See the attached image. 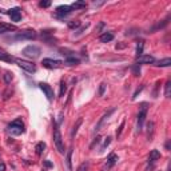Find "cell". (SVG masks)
I'll list each match as a JSON object with an SVG mask.
<instances>
[{
  "label": "cell",
  "mask_w": 171,
  "mask_h": 171,
  "mask_svg": "<svg viewBox=\"0 0 171 171\" xmlns=\"http://www.w3.org/2000/svg\"><path fill=\"white\" fill-rule=\"evenodd\" d=\"M39 87H40V90L46 94V96H47L48 100H52V99H54V90H52L51 86H48L47 83H40Z\"/></svg>",
  "instance_id": "cell-9"
},
{
  "label": "cell",
  "mask_w": 171,
  "mask_h": 171,
  "mask_svg": "<svg viewBox=\"0 0 171 171\" xmlns=\"http://www.w3.org/2000/svg\"><path fill=\"white\" fill-rule=\"evenodd\" d=\"M79 25H80V22H79V20H72V22H70V23H68V27H70L71 29L78 28Z\"/></svg>",
  "instance_id": "cell-27"
},
{
  "label": "cell",
  "mask_w": 171,
  "mask_h": 171,
  "mask_svg": "<svg viewBox=\"0 0 171 171\" xmlns=\"http://www.w3.org/2000/svg\"><path fill=\"white\" fill-rule=\"evenodd\" d=\"M8 132L11 135H20L24 132V123L22 122V119H16L8 126Z\"/></svg>",
  "instance_id": "cell-1"
},
{
  "label": "cell",
  "mask_w": 171,
  "mask_h": 171,
  "mask_svg": "<svg viewBox=\"0 0 171 171\" xmlns=\"http://www.w3.org/2000/svg\"><path fill=\"white\" fill-rule=\"evenodd\" d=\"M146 116H147V107H146V104H143L139 111V114H138V132L142 131L144 121H146Z\"/></svg>",
  "instance_id": "cell-6"
},
{
  "label": "cell",
  "mask_w": 171,
  "mask_h": 171,
  "mask_svg": "<svg viewBox=\"0 0 171 171\" xmlns=\"http://www.w3.org/2000/svg\"><path fill=\"white\" fill-rule=\"evenodd\" d=\"M0 171H6V165L4 163H0Z\"/></svg>",
  "instance_id": "cell-39"
},
{
  "label": "cell",
  "mask_w": 171,
  "mask_h": 171,
  "mask_svg": "<svg viewBox=\"0 0 171 171\" xmlns=\"http://www.w3.org/2000/svg\"><path fill=\"white\" fill-rule=\"evenodd\" d=\"M41 64H43V67H46V68H59V67L62 66V62L60 60H56V59H43V62H41Z\"/></svg>",
  "instance_id": "cell-8"
},
{
  "label": "cell",
  "mask_w": 171,
  "mask_h": 171,
  "mask_svg": "<svg viewBox=\"0 0 171 171\" xmlns=\"http://www.w3.org/2000/svg\"><path fill=\"white\" fill-rule=\"evenodd\" d=\"M83 123V119L82 118H79L78 121H76V123L74 124V127H72V131H71V138H74V136L76 135V132H78V130H79V127H80V124Z\"/></svg>",
  "instance_id": "cell-18"
},
{
  "label": "cell",
  "mask_w": 171,
  "mask_h": 171,
  "mask_svg": "<svg viewBox=\"0 0 171 171\" xmlns=\"http://www.w3.org/2000/svg\"><path fill=\"white\" fill-rule=\"evenodd\" d=\"M143 48H144V41L143 40H139L138 41V44H136V57H139L143 55Z\"/></svg>",
  "instance_id": "cell-17"
},
{
  "label": "cell",
  "mask_w": 171,
  "mask_h": 171,
  "mask_svg": "<svg viewBox=\"0 0 171 171\" xmlns=\"http://www.w3.org/2000/svg\"><path fill=\"white\" fill-rule=\"evenodd\" d=\"M123 127H124V121L121 123V126H119V128H118V131H116V136H121V134H122V131H123Z\"/></svg>",
  "instance_id": "cell-34"
},
{
  "label": "cell",
  "mask_w": 171,
  "mask_h": 171,
  "mask_svg": "<svg viewBox=\"0 0 171 171\" xmlns=\"http://www.w3.org/2000/svg\"><path fill=\"white\" fill-rule=\"evenodd\" d=\"M156 66L158 67H168V66H171V59L170 57H165V59L159 60L158 63H156Z\"/></svg>",
  "instance_id": "cell-19"
},
{
  "label": "cell",
  "mask_w": 171,
  "mask_h": 171,
  "mask_svg": "<svg viewBox=\"0 0 171 171\" xmlns=\"http://www.w3.org/2000/svg\"><path fill=\"white\" fill-rule=\"evenodd\" d=\"M44 166H46V167H52V163H51V162H48V160H44Z\"/></svg>",
  "instance_id": "cell-38"
},
{
  "label": "cell",
  "mask_w": 171,
  "mask_h": 171,
  "mask_svg": "<svg viewBox=\"0 0 171 171\" xmlns=\"http://www.w3.org/2000/svg\"><path fill=\"white\" fill-rule=\"evenodd\" d=\"M114 111H115V108H111V110H110V111H107V112H106V114H104V115H103V116H102V118H100V121H99V123H98V124H96V127H95V132H96V131H99V130H100V127H102V124L104 123V121H106V119H107V118H108V116H110V115H111V114H112V112H114Z\"/></svg>",
  "instance_id": "cell-12"
},
{
  "label": "cell",
  "mask_w": 171,
  "mask_h": 171,
  "mask_svg": "<svg viewBox=\"0 0 171 171\" xmlns=\"http://www.w3.org/2000/svg\"><path fill=\"white\" fill-rule=\"evenodd\" d=\"M0 60H6V62H12L13 57L8 56L7 54H0Z\"/></svg>",
  "instance_id": "cell-30"
},
{
  "label": "cell",
  "mask_w": 171,
  "mask_h": 171,
  "mask_svg": "<svg viewBox=\"0 0 171 171\" xmlns=\"http://www.w3.org/2000/svg\"><path fill=\"white\" fill-rule=\"evenodd\" d=\"M110 143H111V138H110V136H108L107 139L104 140V144H103V149H104V147H107L108 144H110Z\"/></svg>",
  "instance_id": "cell-36"
},
{
  "label": "cell",
  "mask_w": 171,
  "mask_h": 171,
  "mask_svg": "<svg viewBox=\"0 0 171 171\" xmlns=\"http://www.w3.org/2000/svg\"><path fill=\"white\" fill-rule=\"evenodd\" d=\"M67 91V84L64 82H60V91H59V96H64Z\"/></svg>",
  "instance_id": "cell-25"
},
{
  "label": "cell",
  "mask_w": 171,
  "mask_h": 171,
  "mask_svg": "<svg viewBox=\"0 0 171 171\" xmlns=\"http://www.w3.org/2000/svg\"><path fill=\"white\" fill-rule=\"evenodd\" d=\"M71 12H72V8H71V6H59L56 8L55 16H56V18H64V16L70 15Z\"/></svg>",
  "instance_id": "cell-7"
},
{
  "label": "cell",
  "mask_w": 171,
  "mask_h": 171,
  "mask_svg": "<svg viewBox=\"0 0 171 171\" xmlns=\"http://www.w3.org/2000/svg\"><path fill=\"white\" fill-rule=\"evenodd\" d=\"M104 90H106V84L104 83H102L100 84V87H99V96H103V94H104Z\"/></svg>",
  "instance_id": "cell-32"
},
{
  "label": "cell",
  "mask_w": 171,
  "mask_h": 171,
  "mask_svg": "<svg viewBox=\"0 0 171 171\" xmlns=\"http://www.w3.org/2000/svg\"><path fill=\"white\" fill-rule=\"evenodd\" d=\"M114 39V35L111 34V32H104V34H102L100 38H99V40L102 41V43H108V41H111Z\"/></svg>",
  "instance_id": "cell-15"
},
{
  "label": "cell",
  "mask_w": 171,
  "mask_h": 171,
  "mask_svg": "<svg viewBox=\"0 0 171 171\" xmlns=\"http://www.w3.org/2000/svg\"><path fill=\"white\" fill-rule=\"evenodd\" d=\"M132 71H134V74H135L136 76L139 75V74H140V68H139V64H135V66L132 67Z\"/></svg>",
  "instance_id": "cell-33"
},
{
  "label": "cell",
  "mask_w": 171,
  "mask_h": 171,
  "mask_svg": "<svg viewBox=\"0 0 171 171\" xmlns=\"http://www.w3.org/2000/svg\"><path fill=\"white\" fill-rule=\"evenodd\" d=\"M159 158H160V152H159L158 150H152V151L150 152V156H149V160L150 162H152V163H154V162L158 160Z\"/></svg>",
  "instance_id": "cell-16"
},
{
  "label": "cell",
  "mask_w": 171,
  "mask_h": 171,
  "mask_svg": "<svg viewBox=\"0 0 171 171\" xmlns=\"http://www.w3.org/2000/svg\"><path fill=\"white\" fill-rule=\"evenodd\" d=\"M88 163H87V162H84V163H82V165L79 166V167H78V170L76 171H88Z\"/></svg>",
  "instance_id": "cell-29"
},
{
  "label": "cell",
  "mask_w": 171,
  "mask_h": 171,
  "mask_svg": "<svg viewBox=\"0 0 171 171\" xmlns=\"http://www.w3.org/2000/svg\"><path fill=\"white\" fill-rule=\"evenodd\" d=\"M35 38H36L35 31H23V32H19L16 36L11 38V40H32Z\"/></svg>",
  "instance_id": "cell-5"
},
{
  "label": "cell",
  "mask_w": 171,
  "mask_h": 171,
  "mask_svg": "<svg viewBox=\"0 0 171 171\" xmlns=\"http://www.w3.org/2000/svg\"><path fill=\"white\" fill-rule=\"evenodd\" d=\"M80 60L76 59V57H67L66 59V64H68V66H78Z\"/></svg>",
  "instance_id": "cell-22"
},
{
  "label": "cell",
  "mask_w": 171,
  "mask_h": 171,
  "mask_svg": "<svg viewBox=\"0 0 171 171\" xmlns=\"http://www.w3.org/2000/svg\"><path fill=\"white\" fill-rule=\"evenodd\" d=\"M142 90H143V86H142V87H139V88H138V90H136V92H135V94H134L132 99H135V98H136V95H138V94H139V92L142 91Z\"/></svg>",
  "instance_id": "cell-37"
},
{
  "label": "cell",
  "mask_w": 171,
  "mask_h": 171,
  "mask_svg": "<svg viewBox=\"0 0 171 171\" xmlns=\"http://www.w3.org/2000/svg\"><path fill=\"white\" fill-rule=\"evenodd\" d=\"M170 95H171V80H167V83L165 86V96L170 98Z\"/></svg>",
  "instance_id": "cell-23"
},
{
  "label": "cell",
  "mask_w": 171,
  "mask_h": 171,
  "mask_svg": "<svg viewBox=\"0 0 171 171\" xmlns=\"http://www.w3.org/2000/svg\"><path fill=\"white\" fill-rule=\"evenodd\" d=\"M88 23H87V24H86V25H83V27H80V28L79 29H78V31H76V34H75V35L76 36H78V35H80V34H83V31H84V29H87V28H88Z\"/></svg>",
  "instance_id": "cell-31"
},
{
  "label": "cell",
  "mask_w": 171,
  "mask_h": 171,
  "mask_svg": "<svg viewBox=\"0 0 171 171\" xmlns=\"http://www.w3.org/2000/svg\"><path fill=\"white\" fill-rule=\"evenodd\" d=\"M13 62H15V63L20 67V68H23V70L27 71V72L34 74L36 71V66L34 63H31V62L23 60V59H19V57H13Z\"/></svg>",
  "instance_id": "cell-4"
},
{
  "label": "cell",
  "mask_w": 171,
  "mask_h": 171,
  "mask_svg": "<svg viewBox=\"0 0 171 171\" xmlns=\"http://www.w3.org/2000/svg\"><path fill=\"white\" fill-rule=\"evenodd\" d=\"M54 143L56 146L57 151L60 154H64V143H63V138H62V134H60V130L59 127L55 124L54 126Z\"/></svg>",
  "instance_id": "cell-2"
},
{
  "label": "cell",
  "mask_w": 171,
  "mask_h": 171,
  "mask_svg": "<svg viewBox=\"0 0 171 171\" xmlns=\"http://www.w3.org/2000/svg\"><path fill=\"white\" fill-rule=\"evenodd\" d=\"M35 150H36V154H38V155L43 154V151L46 150V143H44V142H39L38 144H36Z\"/></svg>",
  "instance_id": "cell-20"
},
{
  "label": "cell",
  "mask_w": 171,
  "mask_h": 171,
  "mask_svg": "<svg viewBox=\"0 0 171 171\" xmlns=\"http://www.w3.org/2000/svg\"><path fill=\"white\" fill-rule=\"evenodd\" d=\"M118 160V156L115 155V154H110L107 158V163H106V166H107V168H111V167H114V165L116 163Z\"/></svg>",
  "instance_id": "cell-14"
},
{
  "label": "cell",
  "mask_w": 171,
  "mask_h": 171,
  "mask_svg": "<svg viewBox=\"0 0 171 171\" xmlns=\"http://www.w3.org/2000/svg\"><path fill=\"white\" fill-rule=\"evenodd\" d=\"M155 62V59L151 56V55H142V56L138 57V60H136V64H151Z\"/></svg>",
  "instance_id": "cell-10"
},
{
  "label": "cell",
  "mask_w": 171,
  "mask_h": 171,
  "mask_svg": "<svg viewBox=\"0 0 171 171\" xmlns=\"http://www.w3.org/2000/svg\"><path fill=\"white\" fill-rule=\"evenodd\" d=\"M71 160H72V150H70L67 154V167H68V170L72 168V162Z\"/></svg>",
  "instance_id": "cell-24"
},
{
  "label": "cell",
  "mask_w": 171,
  "mask_h": 171,
  "mask_svg": "<svg viewBox=\"0 0 171 171\" xmlns=\"http://www.w3.org/2000/svg\"><path fill=\"white\" fill-rule=\"evenodd\" d=\"M10 16H11V20L12 22H20L22 20V12H20L19 8H12L10 10Z\"/></svg>",
  "instance_id": "cell-11"
},
{
  "label": "cell",
  "mask_w": 171,
  "mask_h": 171,
  "mask_svg": "<svg viewBox=\"0 0 171 171\" xmlns=\"http://www.w3.org/2000/svg\"><path fill=\"white\" fill-rule=\"evenodd\" d=\"M39 6L43 7V8H47V7L51 6V3H50V1H40V4H39Z\"/></svg>",
  "instance_id": "cell-35"
},
{
  "label": "cell",
  "mask_w": 171,
  "mask_h": 171,
  "mask_svg": "<svg viewBox=\"0 0 171 171\" xmlns=\"http://www.w3.org/2000/svg\"><path fill=\"white\" fill-rule=\"evenodd\" d=\"M3 78H4V82H6L7 84H8V83H11V80L13 79L12 74H10V72H6V74H4V76H3Z\"/></svg>",
  "instance_id": "cell-28"
},
{
  "label": "cell",
  "mask_w": 171,
  "mask_h": 171,
  "mask_svg": "<svg viewBox=\"0 0 171 171\" xmlns=\"http://www.w3.org/2000/svg\"><path fill=\"white\" fill-rule=\"evenodd\" d=\"M147 128H149V138L151 139V136H152V132H154V122H149L147 123Z\"/></svg>",
  "instance_id": "cell-26"
},
{
  "label": "cell",
  "mask_w": 171,
  "mask_h": 171,
  "mask_svg": "<svg viewBox=\"0 0 171 171\" xmlns=\"http://www.w3.org/2000/svg\"><path fill=\"white\" fill-rule=\"evenodd\" d=\"M10 31H16V27H15V25L7 24V23H0V34L10 32Z\"/></svg>",
  "instance_id": "cell-13"
},
{
  "label": "cell",
  "mask_w": 171,
  "mask_h": 171,
  "mask_svg": "<svg viewBox=\"0 0 171 171\" xmlns=\"http://www.w3.org/2000/svg\"><path fill=\"white\" fill-rule=\"evenodd\" d=\"M41 54V50L35 44H31V46H27V47L23 50V55H25L27 57H31V59H36L39 57Z\"/></svg>",
  "instance_id": "cell-3"
},
{
  "label": "cell",
  "mask_w": 171,
  "mask_h": 171,
  "mask_svg": "<svg viewBox=\"0 0 171 171\" xmlns=\"http://www.w3.org/2000/svg\"><path fill=\"white\" fill-rule=\"evenodd\" d=\"M86 6H87L86 1H75V3L71 4V8L72 10H80V8H84Z\"/></svg>",
  "instance_id": "cell-21"
}]
</instances>
